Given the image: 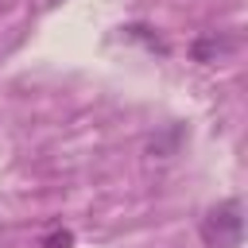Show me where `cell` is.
I'll return each mask as SVG.
<instances>
[{
  "label": "cell",
  "instance_id": "cell-1",
  "mask_svg": "<svg viewBox=\"0 0 248 248\" xmlns=\"http://www.w3.org/2000/svg\"><path fill=\"white\" fill-rule=\"evenodd\" d=\"M198 236L205 248H240V236H244V217H240V202L229 198L221 205H213L202 225H198Z\"/></svg>",
  "mask_w": 248,
  "mask_h": 248
},
{
  "label": "cell",
  "instance_id": "cell-3",
  "mask_svg": "<svg viewBox=\"0 0 248 248\" xmlns=\"http://www.w3.org/2000/svg\"><path fill=\"white\" fill-rule=\"evenodd\" d=\"M70 244H74V232H66V229H62V232H54V236H46V240H43V248H70Z\"/></svg>",
  "mask_w": 248,
  "mask_h": 248
},
{
  "label": "cell",
  "instance_id": "cell-2",
  "mask_svg": "<svg viewBox=\"0 0 248 248\" xmlns=\"http://www.w3.org/2000/svg\"><path fill=\"white\" fill-rule=\"evenodd\" d=\"M229 46H232V43H217V39H198V43H194V58H198V62H213V58H217V54H225Z\"/></svg>",
  "mask_w": 248,
  "mask_h": 248
}]
</instances>
